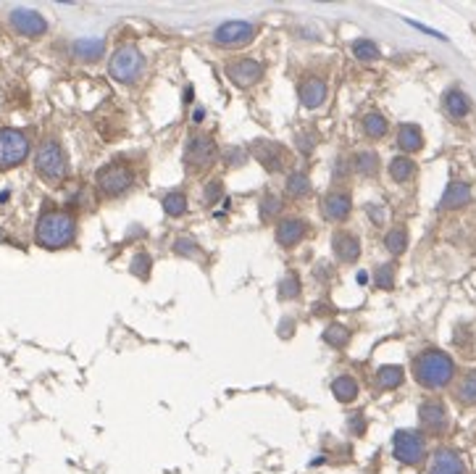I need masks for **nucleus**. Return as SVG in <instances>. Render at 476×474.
<instances>
[{
    "mask_svg": "<svg viewBox=\"0 0 476 474\" xmlns=\"http://www.w3.org/2000/svg\"><path fill=\"white\" fill-rule=\"evenodd\" d=\"M74 237H77V222L69 211H58L51 208L37 219V227H34V240L37 245L45 250H61V248L72 245Z\"/></svg>",
    "mask_w": 476,
    "mask_h": 474,
    "instance_id": "1",
    "label": "nucleus"
},
{
    "mask_svg": "<svg viewBox=\"0 0 476 474\" xmlns=\"http://www.w3.org/2000/svg\"><path fill=\"white\" fill-rule=\"evenodd\" d=\"M453 374H456V364H453V359H450L445 351L429 348V351H424L414 361L416 382H418L421 387H429V390L445 387L447 382L453 380Z\"/></svg>",
    "mask_w": 476,
    "mask_h": 474,
    "instance_id": "2",
    "label": "nucleus"
},
{
    "mask_svg": "<svg viewBox=\"0 0 476 474\" xmlns=\"http://www.w3.org/2000/svg\"><path fill=\"white\" fill-rule=\"evenodd\" d=\"M34 169H37V174H40L48 185H58L63 177H66L69 161H66V153H63L58 140H45V143L37 148Z\"/></svg>",
    "mask_w": 476,
    "mask_h": 474,
    "instance_id": "3",
    "label": "nucleus"
},
{
    "mask_svg": "<svg viewBox=\"0 0 476 474\" xmlns=\"http://www.w3.org/2000/svg\"><path fill=\"white\" fill-rule=\"evenodd\" d=\"M27 155H29V137L27 134L21 129H13V127L0 129V172H8L13 166L24 164Z\"/></svg>",
    "mask_w": 476,
    "mask_h": 474,
    "instance_id": "4",
    "label": "nucleus"
},
{
    "mask_svg": "<svg viewBox=\"0 0 476 474\" xmlns=\"http://www.w3.org/2000/svg\"><path fill=\"white\" fill-rule=\"evenodd\" d=\"M143 66H145V58H143L140 48L137 45H121L111 56L108 74L114 77L116 82H135L137 77L143 74Z\"/></svg>",
    "mask_w": 476,
    "mask_h": 474,
    "instance_id": "5",
    "label": "nucleus"
},
{
    "mask_svg": "<svg viewBox=\"0 0 476 474\" xmlns=\"http://www.w3.org/2000/svg\"><path fill=\"white\" fill-rule=\"evenodd\" d=\"M392 454L400 464H408V466L418 464L426 454L421 433H416V430H397L392 437Z\"/></svg>",
    "mask_w": 476,
    "mask_h": 474,
    "instance_id": "6",
    "label": "nucleus"
},
{
    "mask_svg": "<svg viewBox=\"0 0 476 474\" xmlns=\"http://www.w3.org/2000/svg\"><path fill=\"white\" fill-rule=\"evenodd\" d=\"M216 143H213V137H208V134H195L185 148V166L195 174V172H203L208 166L216 161Z\"/></svg>",
    "mask_w": 476,
    "mask_h": 474,
    "instance_id": "7",
    "label": "nucleus"
},
{
    "mask_svg": "<svg viewBox=\"0 0 476 474\" xmlns=\"http://www.w3.org/2000/svg\"><path fill=\"white\" fill-rule=\"evenodd\" d=\"M135 185V172L124 164H105L98 172V187L105 196H124L129 187Z\"/></svg>",
    "mask_w": 476,
    "mask_h": 474,
    "instance_id": "8",
    "label": "nucleus"
},
{
    "mask_svg": "<svg viewBox=\"0 0 476 474\" xmlns=\"http://www.w3.org/2000/svg\"><path fill=\"white\" fill-rule=\"evenodd\" d=\"M256 24L250 21H227L213 32V42L218 48H242L256 37Z\"/></svg>",
    "mask_w": 476,
    "mask_h": 474,
    "instance_id": "9",
    "label": "nucleus"
},
{
    "mask_svg": "<svg viewBox=\"0 0 476 474\" xmlns=\"http://www.w3.org/2000/svg\"><path fill=\"white\" fill-rule=\"evenodd\" d=\"M253 155L269 174H279L284 164H287V150L284 145L274 143V140H256L253 143Z\"/></svg>",
    "mask_w": 476,
    "mask_h": 474,
    "instance_id": "10",
    "label": "nucleus"
},
{
    "mask_svg": "<svg viewBox=\"0 0 476 474\" xmlns=\"http://www.w3.org/2000/svg\"><path fill=\"white\" fill-rule=\"evenodd\" d=\"M227 77L232 79V84H234V87L248 90V87H253V84L260 82V77H263V63L253 61V58L229 61L227 63Z\"/></svg>",
    "mask_w": 476,
    "mask_h": 474,
    "instance_id": "11",
    "label": "nucleus"
},
{
    "mask_svg": "<svg viewBox=\"0 0 476 474\" xmlns=\"http://www.w3.org/2000/svg\"><path fill=\"white\" fill-rule=\"evenodd\" d=\"M11 27L21 34H27V37H40L48 30V21L42 13L32 8H13L11 11Z\"/></svg>",
    "mask_w": 476,
    "mask_h": 474,
    "instance_id": "12",
    "label": "nucleus"
},
{
    "mask_svg": "<svg viewBox=\"0 0 476 474\" xmlns=\"http://www.w3.org/2000/svg\"><path fill=\"white\" fill-rule=\"evenodd\" d=\"M352 208V198L348 190H331L321 198V214L329 219V222H342L348 219Z\"/></svg>",
    "mask_w": 476,
    "mask_h": 474,
    "instance_id": "13",
    "label": "nucleus"
},
{
    "mask_svg": "<svg viewBox=\"0 0 476 474\" xmlns=\"http://www.w3.org/2000/svg\"><path fill=\"white\" fill-rule=\"evenodd\" d=\"M331 250L342 264H355L358 256H361V240L348 229H337L334 237H331Z\"/></svg>",
    "mask_w": 476,
    "mask_h": 474,
    "instance_id": "14",
    "label": "nucleus"
},
{
    "mask_svg": "<svg viewBox=\"0 0 476 474\" xmlns=\"http://www.w3.org/2000/svg\"><path fill=\"white\" fill-rule=\"evenodd\" d=\"M418 419H421V424H424V430H429V433H445L447 430V411L445 406L439 401H424L421 403V409H418Z\"/></svg>",
    "mask_w": 476,
    "mask_h": 474,
    "instance_id": "15",
    "label": "nucleus"
},
{
    "mask_svg": "<svg viewBox=\"0 0 476 474\" xmlns=\"http://www.w3.org/2000/svg\"><path fill=\"white\" fill-rule=\"evenodd\" d=\"M298 95H300V103L305 108H319V105H324L326 95H329V84L324 82L321 77H305L300 82Z\"/></svg>",
    "mask_w": 476,
    "mask_h": 474,
    "instance_id": "16",
    "label": "nucleus"
},
{
    "mask_svg": "<svg viewBox=\"0 0 476 474\" xmlns=\"http://www.w3.org/2000/svg\"><path fill=\"white\" fill-rule=\"evenodd\" d=\"M429 474H466V466L461 461V456L450 448H439L432 459V466H429Z\"/></svg>",
    "mask_w": 476,
    "mask_h": 474,
    "instance_id": "17",
    "label": "nucleus"
},
{
    "mask_svg": "<svg viewBox=\"0 0 476 474\" xmlns=\"http://www.w3.org/2000/svg\"><path fill=\"white\" fill-rule=\"evenodd\" d=\"M308 232V224L300 222V219H284L279 227H277V243L282 248H292L298 245L303 237Z\"/></svg>",
    "mask_w": 476,
    "mask_h": 474,
    "instance_id": "18",
    "label": "nucleus"
},
{
    "mask_svg": "<svg viewBox=\"0 0 476 474\" xmlns=\"http://www.w3.org/2000/svg\"><path fill=\"white\" fill-rule=\"evenodd\" d=\"M397 145H400V150H405V153L421 150V148H424L421 127H416V124H403V127H400V134H397Z\"/></svg>",
    "mask_w": 476,
    "mask_h": 474,
    "instance_id": "19",
    "label": "nucleus"
},
{
    "mask_svg": "<svg viewBox=\"0 0 476 474\" xmlns=\"http://www.w3.org/2000/svg\"><path fill=\"white\" fill-rule=\"evenodd\" d=\"M471 198V187L466 182H450L445 187V196H442V208H461L468 203Z\"/></svg>",
    "mask_w": 476,
    "mask_h": 474,
    "instance_id": "20",
    "label": "nucleus"
},
{
    "mask_svg": "<svg viewBox=\"0 0 476 474\" xmlns=\"http://www.w3.org/2000/svg\"><path fill=\"white\" fill-rule=\"evenodd\" d=\"M442 103H445L447 114L456 116V119H461V116H466L468 111H471V101H468L458 87H450V90H447L445 98H442Z\"/></svg>",
    "mask_w": 476,
    "mask_h": 474,
    "instance_id": "21",
    "label": "nucleus"
},
{
    "mask_svg": "<svg viewBox=\"0 0 476 474\" xmlns=\"http://www.w3.org/2000/svg\"><path fill=\"white\" fill-rule=\"evenodd\" d=\"M103 51L105 45L103 40H98V37H84V40L74 42V56L82 58V61H98V58L103 56Z\"/></svg>",
    "mask_w": 476,
    "mask_h": 474,
    "instance_id": "22",
    "label": "nucleus"
},
{
    "mask_svg": "<svg viewBox=\"0 0 476 474\" xmlns=\"http://www.w3.org/2000/svg\"><path fill=\"white\" fill-rule=\"evenodd\" d=\"M331 392L340 403H352L358 398V382L352 380L350 374H342V377L331 382Z\"/></svg>",
    "mask_w": 476,
    "mask_h": 474,
    "instance_id": "23",
    "label": "nucleus"
},
{
    "mask_svg": "<svg viewBox=\"0 0 476 474\" xmlns=\"http://www.w3.org/2000/svg\"><path fill=\"white\" fill-rule=\"evenodd\" d=\"M352 169H355L358 174L373 177L379 172V155L373 153V150H358L355 158H352Z\"/></svg>",
    "mask_w": 476,
    "mask_h": 474,
    "instance_id": "24",
    "label": "nucleus"
},
{
    "mask_svg": "<svg viewBox=\"0 0 476 474\" xmlns=\"http://www.w3.org/2000/svg\"><path fill=\"white\" fill-rule=\"evenodd\" d=\"M456 395L461 403L474 406L476 403V369L466 371V374L461 377V382H458V387H456Z\"/></svg>",
    "mask_w": 476,
    "mask_h": 474,
    "instance_id": "25",
    "label": "nucleus"
},
{
    "mask_svg": "<svg viewBox=\"0 0 476 474\" xmlns=\"http://www.w3.org/2000/svg\"><path fill=\"white\" fill-rule=\"evenodd\" d=\"M414 174H416V164L408 155H397V158L390 161V177H392L395 182H408Z\"/></svg>",
    "mask_w": 476,
    "mask_h": 474,
    "instance_id": "26",
    "label": "nucleus"
},
{
    "mask_svg": "<svg viewBox=\"0 0 476 474\" xmlns=\"http://www.w3.org/2000/svg\"><path fill=\"white\" fill-rule=\"evenodd\" d=\"M403 380H405L403 366H382V369L376 371V382H379V387H384V390H395Z\"/></svg>",
    "mask_w": 476,
    "mask_h": 474,
    "instance_id": "27",
    "label": "nucleus"
},
{
    "mask_svg": "<svg viewBox=\"0 0 476 474\" xmlns=\"http://www.w3.org/2000/svg\"><path fill=\"white\" fill-rule=\"evenodd\" d=\"M164 211L168 214V217H185V214H187V196H185V193H179V190L166 193Z\"/></svg>",
    "mask_w": 476,
    "mask_h": 474,
    "instance_id": "28",
    "label": "nucleus"
},
{
    "mask_svg": "<svg viewBox=\"0 0 476 474\" xmlns=\"http://www.w3.org/2000/svg\"><path fill=\"white\" fill-rule=\"evenodd\" d=\"M363 132L369 134V137H373V140H379V137L387 134V119H384L382 114H376V111L366 114L363 116Z\"/></svg>",
    "mask_w": 476,
    "mask_h": 474,
    "instance_id": "29",
    "label": "nucleus"
},
{
    "mask_svg": "<svg viewBox=\"0 0 476 474\" xmlns=\"http://www.w3.org/2000/svg\"><path fill=\"white\" fill-rule=\"evenodd\" d=\"M287 193H290L292 198H303L311 193V179H308V174H303V172H292L290 177H287Z\"/></svg>",
    "mask_w": 476,
    "mask_h": 474,
    "instance_id": "30",
    "label": "nucleus"
},
{
    "mask_svg": "<svg viewBox=\"0 0 476 474\" xmlns=\"http://www.w3.org/2000/svg\"><path fill=\"white\" fill-rule=\"evenodd\" d=\"M258 211H260V219L263 222H269L271 217H277L282 211V198L277 196V193H271V190H266L263 196H260V206H258Z\"/></svg>",
    "mask_w": 476,
    "mask_h": 474,
    "instance_id": "31",
    "label": "nucleus"
},
{
    "mask_svg": "<svg viewBox=\"0 0 476 474\" xmlns=\"http://www.w3.org/2000/svg\"><path fill=\"white\" fill-rule=\"evenodd\" d=\"M384 245H387V250H390L392 256H400L405 248H408V232H405V227H395L392 232H387Z\"/></svg>",
    "mask_w": 476,
    "mask_h": 474,
    "instance_id": "32",
    "label": "nucleus"
},
{
    "mask_svg": "<svg viewBox=\"0 0 476 474\" xmlns=\"http://www.w3.org/2000/svg\"><path fill=\"white\" fill-rule=\"evenodd\" d=\"M348 340H350V330L345 327V324H329L326 330H324V342H329V345H334V348H342V345H348Z\"/></svg>",
    "mask_w": 476,
    "mask_h": 474,
    "instance_id": "33",
    "label": "nucleus"
},
{
    "mask_svg": "<svg viewBox=\"0 0 476 474\" xmlns=\"http://www.w3.org/2000/svg\"><path fill=\"white\" fill-rule=\"evenodd\" d=\"M300 295V277L295 271H287L279 282V298L282 300H295Z\"/></svg>",
    "mask_w": 476,
    "mask_h": 474,
    "instance_id": "34",
    "label": "nucleus"
},
{
    "mask_svg": "<svg viewBox=\"0 0 476 474\" xmlns=\"http://www.w3.org/2000/svg\"><path fill=\"white\" fill-rule=\"evenodd\" d=\"M174 253L176 256H187V258H197L203 256V250H200V245H197L195 240L190 235H182L174 240Z\"/></svg>",
    "mask_w": 476,
    "mask_h": 474,
    "instance_id": "35",
    "label": "nucleus"
},
{
    "mask_svg": "<svg viewBox=\"0 0 476 474\" xmlns=\"http://www.w3.org/2000/svg\"><path fill=\"white\" fill-rule=\"evenodd\" d=\"M352 53H355V58H361V61H376L382 53L376 48V42L371 40H355L352 42Z\"/></svg>",
    "mask_w": 476,
    "mask_h": 474,
    "instance_id": "36",
    "label": "nucleus"
},
{
    "mask_svg": "<svg viewBox=\"0 0 476 474\" xmlns=\"http://www.w3.org/2000/svg\"><path fill=\"white\" fill-rule=\"evenodd\" d=\"M150 267H153V258L147 256V253H137L132 258V274L140 279H147L150 277Z\"/></svg>",
    "mask_w": 476,
    "mask_h": 474,
    "instance_id": "37",
    "label": "nucleus"
},
{
    "mask_svg": "<svg viewBox=\"0 0 476 474\" xmlns=\"http://www.w3.org/2000/svg\"><path fill=\"white\" fill-rule=\"evenodd\" d=\"M221 196H224V185H221L218 179H211V182L206 185V196H203V203H206V206H213V203H216Z\"/></svg>",
    "mask_w": 476,
    "mask_h": 474,
    "instance_id": "38",
    "label": "nucleus"
},
{
    "mask_svg": "<svg viewBox=\"0 0 476 474\" xmlns=\"http://www.w3.org/2000/svg\"><path fill=\"white\" fill-rule=\"evenodd\" d=\"M376 285H379L382 290H392L395 269L392 267H379V269H376Z\"/></svg>",
    "mask_w": 476,
    "mask_h": 474,
    "instance_id": "39",
    "label": "nucleus"
},
{
    "mask_svg": "<svg viewBox=\"0 0 476 474\" xmlns=\"http://www.w3.org/2000/svg\"><path fill=\"white\" fill-rule=\"evenodd\" d=\"M366 211L371 214V222H373V224H382V222H384V208L382 206H369Z\"/></svg>",
    "mask_w": 476,
    "mask_h": 474,
    "instance_id": "40",
    "label": "nucleus"
},
{
    "mask_svg": "<svg viewBox=\"0 0 476 474\" xmlns=\"http://www.w3.org/2000/svg\"><path fill=\"white\" fill-rule=\"evenodd\" d=\"M245 158H248V155L242 153V150H237V148L229 150V164H245Z\"/></svg>",
    "mask_w": 476,
    "mask_h": 474,
    "instance_id": "41",
    "label": "nucleus"
},
{
    "mask_svg": "<svg viewBox=\"0 0 476 474\" xmlns=\"http://www.w3.org/2000/svg\"><path fill=\"white\" fill-rule=\"evenodd\" d=\"M313 143H316V140H313V137H308V134H300V137H298V145H300L305 153H311Z\"/></svg>",
    "mask_w": 476,
    "mask_h": 474,
    "instance_id": "42",
    "label": "nucleus"
},
{
    "mask_svg": "<svg viewBox=\"0 0 476 474\" xmlns=\"http://www.w3.org/2000/svg\"><path fill=\"white\" fill-rule=\"evenodd\" d=\"M352 433H355V435L363 433V419H361V416H352Z\"/></svg>",
    "mask_w": 476,
    "mask_h": 474,
    "instance_id": "43",
    "label": "nucleus"
},
{
    "mask_svg": "<svg viewBox=\"0 0 476 474\" xmlns=\"http://www.w3.org/2000/svg\"><path fill=\"white\" fill-rule=\"evenodd\" d=\"M358 282H361V285H366V282H369V274H366V271H361V274H358Z\"/></svg>",
    "mask_w": 476,
    "mask_h": 474,
    "instance_id": "44",
    "label": "nucleus"
}]
</instances>
